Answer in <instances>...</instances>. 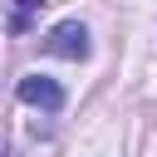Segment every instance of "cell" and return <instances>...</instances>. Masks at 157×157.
<instances>
[{"mask_svg":"<svg viewBox=\"0 0 157 157\" xmlns=\"http://www.w3.org/2000/svg\"><path fill=\"white\" fill-rule=\"evenodd\" d=\"M88 29L78 25V20H59L49 34H44V54H54V59H88Z\"/></svg>","mask_w":157,"mask_h":157,"instance_id":"6da1fadb","label":"cell"},{"mask_svg":"<svg viewBox=\"0 0 157 157\" xmlns=\"http://www.w3.org/2000/svg\"><path fill=\"white\" fill-rule=\"evenodd\" d=\"M20 98L34 103V108H44V113H59V108H64V88H59L54 78H44V74L20 78Z\"/></svg>","mask_w":157,"mask_h":157,"instance_id":"7a4b0ae2","label":"cell"},{"mask_svg":"<svg viewBox=\"0 0 157 157\" xmlns=\"http://www.w3.org/2000/svg\"><path fill=\"white\" fill-rule=\"evenodd\" d=\"M15 10H10V34H25L29 29V15H39L49 0H10Z\"/></svg>","mask_w":157,"mask_h":157,"instance_id":"3957f363","label":"cell"}]
</instances>
